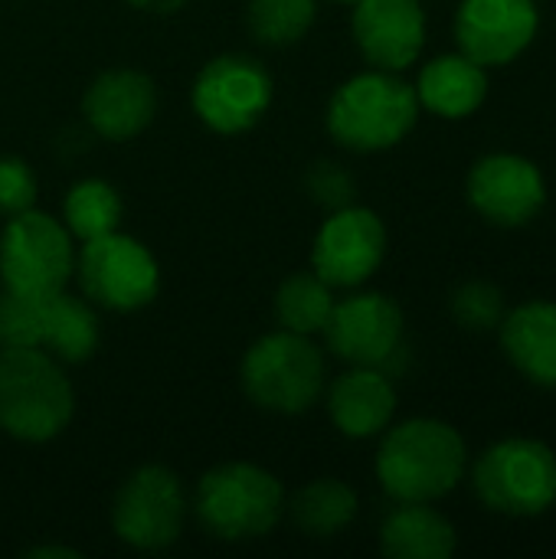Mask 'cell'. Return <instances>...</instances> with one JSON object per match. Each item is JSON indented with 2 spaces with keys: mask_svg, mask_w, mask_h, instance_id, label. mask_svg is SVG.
<instances>
[{
  "mask_svg": "<svg viewBox=\"0 0 556 559\" xmlns=\"http://www.w3.org/2000/svg\"><path fill=\"white\" fill-rule=\"evenodd\" d=\"M239 383L252 406L279 416H301L324 393V354L311 337L279 328L246 350Z\"/></svg>",
  "mask_w": 556,
  "mask_h": 559,
  "instance_id": "5b68a950",
  "label": "cell"
},
{
  "mask_svg": "<svg viewBox=\"0 0 556 559\" xmlns=\"http://www.w3.org/2000/svg\"><path fill=\"white\" fill-rule=\"evenodd\" d=\"M82 115L98 138L131 141L157 115V85L138 69H108L85 88Z\"/></svg>",
  "mask_w": 556,
  "mask_h": 559,
  "instance_id": "2e32d148",
  "label": "cell"
},
{
  "mask_svg": "<svg viewBox=\"0 0 556 559\" xmlns=\"http://www.w3.org/2000/svg\"><path fill=\"white\" fill-rule=\"evenodd\" d=\"M321 334L328 350L351 367H377L393 380L410 367L403 308L383 292H354L334 301Z\"/></svg>",
  "mask_w": 556,
  "mask_h": 559,
  "instance_id": "ba28073f",
  "label": "cell"
},
{
  "mask_svg": "<svg viewBox=\"0 0 556 559\" xmlns=\"http://www.w3.org/2000/svg\"><path fill=\"white\" fill-rule=\"evenodd\" d=\"M387 259V226L367 206H341L321 223L311 246V272L331 288H360Z\"/></svg>",
  "mask_w": 556,
  "mask_h": 559,
  "instance_id": "4fadbf2b",
  "label": "cell"
},
{
  "mask_svg": "<svg viewBox=\"0 0 556 559\" xmlns=\"http://www.w3.org/2000/svg\"><path fill=\"white\" fill-rule=\"evenodd\" d=\"M75 239L66 223L29 206L3 223L0 282L26 298H49L75 275Z\"/></svg>",
  "mask_w": 556,
  "mask_h": 559,
  "instance_id": "52a82bcc",
  "label": "cell"
},
{
  "mask_svg": "<svg viewBox=\"0 0 556 559\" xmlns=\"http://www.w3.org/2000/svg\"><path fill=\"white\" fill-rule=\"evenodd\" d=\"M465 197L485 223L501 229H521L544 213L547 177L524 154L492 151L469 167Z\"/></svg>",
  "mask_w": 556,
  "mask_h": 559,
  "instance_id": "7c38bea8",
  "label": "cell"
},
{
  "mask_svg": "<svg viewBox=\"0 0 556 559\" xmlns=\"http://www.w3.org/2000/svg\"><path fill=\"white\" fill-rule=\"evenodd\" d=\"M128 3L144 13H177L187 0H128Z\"/></svg>",
  "mask_w": 556,
  "mask_h": 559,
  "instance_id": "f546056e",
  "label": "cell"
},
{
  "mask_svg": "<svg viewBox=\"0 0 556 559\" xmlns=\"http://www.w3.org/2000/svg\"><path fill=\"white\" fill-rule=\"evenodd\" d=\"M0 347H39V298L0 292Z\"/></svg>",
  "mask_w": 556,
  "mask_h": 559,
  "instance_id": "4316f807",
  "label": "cell"
},
{
  "mask_svg": "<svg viewBox=\"0 0 556 559\" xmlns=\"http://www.w3.org/2000/svg\"><path fill=\"white\" fill-rule=\"evenodd\" d=\"M75 393L62 364L43 347H0V429L16 442H49L66 432Z\"/></svg>",
  "mask_w": 556,
  "mask_h": 559,
  "instance_id": "3957f363",
  "label": "cell"
},
{
  "mask_svg": "<svg viewBox=\"0 0 556 559\" xmlns=\"http://www.w3.org/2000/svg\"><path fill=\"white\" fill-rule=\"evenodd\" d=\"M318 20V0H249L246 26L265 46H292Z\"/></svg>",
  "mask_w": 556,
  "mask_h": 559,
  "instance_id": "d4e9b609",
  "label": "cell"
},
{
  "mask_svg": "<svg viewBox=\"0 0 556 559\" xmlns=\"http://www.w3.org/2000/svg\"><path fill=\"white\" fill-rule=\"evenodd\" d=\"M334 288L318 278L315 272H295L288 275L275 292V318L282 331L315 337L324 331L331 311H334Z\"/></svg>",
  "mask_w": 556,
  "mask_h": 559,
  "instance_id": "cb8c5ba5",
  "label": "cell"
},
{
  "mask_svg": "<svg viewBox=\"0 0 556 559\" xmlns=\"http://www.w3.org/2000/svg\"><path fill=\"white\" fill-rule=\"evenodd\" d=\"M72 278H79V288L92 305L118 314L147 308L161 292V265L154 252L118 229L79 246Z\"/></svg>",
  "mask_w": 556,
  "mask_h": 559,
  "instance_id": "9c48e42d",
  "label": "cell"
},
{
  "mask_svg": "<svg viewBox=\"0 0 556 559\" xmlns=\"http://www.w3.org/2000/svg\"><path fill=\"white\" fill-rule=\"evenodd\" d=\"M36 174L16 154H0V216L10 219L29 206H36Z\"/></svg>",
  "mask_w": 556,
  "mask_h": 559,
  "instance_id": "f1b7e54d",
  "label": "cell"
},
{
  "mask_svg": "<svg viewBox=\"0 0 556 559\" xmlns=\"http://www.w3.org/2000/svg\"><path fill=\"white\" fill-rule=\"evenodd\" d=\"M459 52L485 69L521 59L541 33L537 0H462L452 23Z\"/></svg>",
  "mask_w": 556,
  "mask_h": 559,
  "instance_id": "5bb4252c",
  "label": "cell"
},
{
  "mask_svg": "<svg viewBox=\"0 0 556 559\" xmlns=\"http://www.w3.org/2000/svg\"><path fill=\"white\" fill-rule=\"evenodd\" d=\"M26 557L33 559H52V557H66V559H75L79 557V550H69V547H29L26 550Z\"/></svg>",
  "mask_w": 556,
  "mask_h": 559,
  "instance_id": "4dcf8cb0",
  "label": "cell"
},
{
  "mask_svg": "<svg viewBox=\"0 0 556 559\" xmlns=\"http://www.w3.org/2000/svg\"><path fill=\"white\" fill-rule=\"evenodd\" d=\"M413 88H416L419 108L446 121H462V118H472L485 105L492 82H488L485 66H478L475 59L456 49V52H442L429 59L419 69V79Z\"/></svg>",
  "mask_w": 556,
  "mask_h": 559,
  "instance_id": "d6986e66",
  "label": "cell"
},
{
  "mask_svg": "<svg viewBox=\"0 0 556 559\" xmlns=\"http://www.w3.org/2000/svg\"><path fill=\"white\" fill-rule=\"evenodd\" d=\"M275 85L269 69L242 52H223L210 59L193 79V111L216 134H242L256 128L269 105Z\"/></svg>",
  "mask_w": 556,
  "mask_h": 559,
  "instance_id": "8fae6325",
  "label": "cell"
},
{
  "mask_svg": "<svg viewBox=\"0 0 556 559\" xmlns=\"http://www.w3.org/2000/svg\"><path fill=\"white\" fill-rule=\"evenodd\" d=\"M334 3H351V7H354V3H357V0H334Z\"/></svg>",
  "mask_w": 556,
  "mask_h": 559,
  "instance_id": "1f68e13d",
  "label": "cell"
},
{
  "mask_svg": "<svg viewBox=\"0 0 556 559\" xmlns=\"http://www.w3.org/2000/svg\"><path fill=\"white\" fill-rule=\"evenodd\" d=\"M305 193H308L311 203H318V206H324L331 213V210L351 206L357 200V180L344 164L318 160L305 174Z\"/></svg>",
  "mask_w": 556,
  "mask_h": 559,
  "instance_id": "83f0119b",
  "label": "cell"
},
{
  "mask_svg": "<svg viewBox=\"0 0 556 559\" xmlns=\"http://www.w3.org/2000/svg\"><path fill=\"white\" fill-rule=\"evenodd\" d=\"M449 311L462 331L488 334V331H498L508 305H505V292L495 282L475 278V282H465L452 292Z\"/></svg>",
  "mask_w": 556,
  "mask_h": 559,
  "instance_id": "484cf974",
  "label": "cell"
},
{
  "mask_svg": "<svg viewBox=\"0 0 556 559\" xmlns=\"http://www.w3.org/2000/svg\"><path fill=\"white\" fill-rule=\"evenodd\" d=\"M102 344V324L95 305L85 295L66 288L39 298V347L59 364H85Z\"/></svg>",
  "mask_w": 556,
  "mask_h": 559,
  "instance_id": "ffe728a7",
  "label": "cell"
},
{
  "mask_svg": "<svg viewBox=\"0 0 556 559\" xmlns=\"http://www.w3.org/2000/svg\"><path fill=\"white\" fill-rule=\"evenodd\" d=\"M282 481L252 462H223L197 481L193 514L200 527L226 544L259 540L285 518Z\"/></svg>",
  "mask_w": 556,
  "mask_h": 559,
  "instance_id": "277c9868",
  "label": "cell"
},
{
  "mask_svg": "<svg viewBox=\"0 0 556 559\" xmlns=\"http://www.w3.org/2000/svg\"><path fill=\"white\" fill-rule=\"evenodd\" d=\"M374 472L383 495L397 504H436L462 485L469 445L452 423L413 416L383 432Z\"/></svg>",
  "mask_w": 556,
  "mask_h": 559,
  "instance_id": "6da1fadb",
  "label": "cell"
},
{
  "mask_svg": "<svg viewBox=\"0 0 556 559\" xmlns=\"http://www.w3.org/2000/svg\"><path fill=\"white\" fill-rule=\"evenodd\" d=\"M187 524V495L180 478L164 465L134 468L111 501L115 537L141 554L167 550Z\"/></svg>",
  "mask_w": 556,
  "mask_h": 559,
  "instance_id": "30bf717a",
  "label": "cell"
},
{
  "mask_svg": "<svg viewBox=\"0 0 556 559\" xmlns=\"http://www.w3.org/2000/svg\"><path fill=\"white\" fill-rule=\"evenodd\" d=\"M419 111L416 88L400 72L367 69L334 88L324 124L341 147L377 154L406 141Z\"/></svg>",
  "mask_w": 556,
  "mask_h": 559,
  "instance_id": "7a4b0ae2",
  "label": "cell"
},
{
  "mask_svg": "<svg viewBox=\"0 0 556 559\" xmlns=\"http://www.w3.org/2000/svg\"><path fill=\"white\" fill-rule=\"evenodd\" d=\"M351 33L370 69L403 72L426 46V10L419 0H357Z\"/></svg>",
  "mask_w": 556,
  "mask_h": 559,
  "instance_id": "9a60e30c",
  "label": "cell"
},
{
  "mask_svg": "<svg viewBox=\"0 0 556 559\" xmlns=\"http://www.w3.org/2000/svg\"><path fill=\"white\" fill-rule=\"evenodd\" d=\"M456 547L452 521L433 504L400 501L380 524V550L390 559H449Z\"/></svg>",
  "mask_w": 556,
  "mask_h": 559,
  "instance_id": "44dd1931",
  "label": "cell"
},
{
  "mask_svg": "<svg viewBox=\"0 0 556 559\" xmlns=\"http://www.w3.org/2000/svg\"><path fill=\"white\" fill-rule=\"evenodd\" d=\"M505 360L537 390H556V301L531 298L505 311L498 324Z\"/></svg>",
  "mask_w": 556,
  "mask_h": 559,
  "instance_id": "ac0fdd59",
  "label": "cell"
},
{
  "mask_svg": "<svg viewBox=\"0 0 556 559\" xmlns=\"http://www.w3.org/2000/svg\"><path fill=\"white\" fill-rule=\"evenodd\" d=\"M357 491L341 478H315L285 498V514L308 540H331L357 521Z\"/></svg>",
  "mask_w": 556,
  "mask_h": 559,
  "instance_id": "7402d4cb",
  "label": "cell"
},
{
  "mask_svg": "<svg viewBox=\"0 0 556 559\" xmlns=\"http://www.w3.org/2000/svg\"><path fill=\"white\" fill-rule=\"evenodd\" d=\"M472 491L492 514L541 518L556 504V452L541 439H501L475 459Z\"/></svg>",
  "mask_w": 556,
  "mask_h": 559,
  "instance_id": "8992f818",
  "label": "cell"
},
{
  "mask_svg": "<svg viewBox=\"0 0 556 559\" xmlns=\"http://www.w3.org/2000/svg\"><path fill=\"white\" fill-rule=\"evenodd\" d=\"M121 197L118 190L102 177L75 180L62 203V223L72 233L75 242H88L98 236H108L121 226Z\"/></svg>",
  "mask_w": 556,
  "mask_h": 559,
  "instance_id": "603a6c76",
  "label": "cell"
},
{
  "mask_svg": "<svg viewBox=\"0 0 556 559\" xmlns=\"http://www.w3.org/2000/svg\"><path fill=\"white\" fill-rule=\"evenodd\" d=\"M397 383L377 367H351L328 390V416L344 439H377L393 426Z\"/></svg>",
  "mask_w": 556,
  "mask_h": 559,
  "instance_id": "e0dca14e",
  "label": "cell"
}]
</instances>
